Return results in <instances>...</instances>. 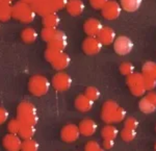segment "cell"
I'll return each mask as SVG.
<instances>
[{"label": "cell", "instance_id": "ba28073f", "mask_svg": "<svg viewBox=\"0 0 156 151\" xmlns=\"http://www.w3.org/2000/svg\"><path fill=\"white\" fill-rule=\"evenodd\" d=\"M102 16L107 20H115L118 19L122 12V7L117 1H112V0H108V2L103 6L101 9Z\"/></svg>", "mask_w": 156, "mask_h": 151}, {"label": "cell", "instance_id": "4fadbf2b", "mask_svg": "<svg viewBox=\"0 0 156 151\" xmlns=\"http://www.w3.org/2000/svg\"><path fill=\"white\" fill-rule=\"evenodd\" d=\"M3 146L4 148L7 150L11 151H17L21 149V145H22V141L21 138L18 137L15 133H11L9 132V135H6L5 137L3 138Z\"/></svg>", "mask_w": 156, "mask_h": 151}, {"label": "cell", "instance_id": "ab89813d", "mask_svg": "<svg viewBox=\"0 0 156 151\" xmlns=\"http://www.w3.org/2000/svg\"><path fill=\"white\" fill-rule=\"evenodd\" d=\"M9 118V112L4 107H0V125L6 122Z\"/></svg>", "mask_w": 156, "mask_h": 151}, {"label": "cell", "instance_id": "7c38bea8", "mask_svg": "<svg viewBox=\"0 0 156 151\" xmlns=\"http://www.w3.org/2000/svg\"><path fill=\"white\" fill-rule=\"evenodd\" d=\"M80 135V131L78 126L74 124H68L66 126L62 127L60 131V137L62 140L66 143H73L78 140Z\"/></svg>", "mask_w": 156, "mask_h": 151}, {"label": "cell", "instance_id": "f35d334b", "mask_svg": "<svg viewBox=\"0 0 156 151\" xmlns=\"http://www.w3.org/2000/svg\"><path fill=\"white\" fill-rule=\"evenodd\" d=\"M68 1L69 0H52V3H53L55 11H60V9H66Z\"/></svg>", "mask_w": 156, "mask_h": 151}, {"label": "cell", "instance_id": "7402d4cb", "mask_svg": "<svg viewBox=\"0 0 156 151\" xmlns=\"http://www.w3.org/2000/svg\"><path fill=\"white\" fill-rule=\"evenodd\" d=\"M36 133V128H34V125H29V124H22L21 128L19 130V137L23 140H27V139H31L32 137Z\"/></svg>", "mask_w": 156, "mask_h": 151}, {"label": "cell", "instance_id": "7bdbcfd3", "mask_svg": "<svg viewBox=\"0 0 156 151\" xmlns=\"http://www.w3.org/2000/svg\"><path fill=\"white\" fill-rule=\"evenodd\" d=\"M21 1H23V2H26V3H28V4H31L32 2L34 1V0H21Z\"/></svg>", "mask_w": 156, "mask_h": 151}, {"label": "cell", "instance_id": "cb8c5ba5", "mask_svg": "<svg viewBox=\"0 0 156 151\" xmlns=\"http://www.w3.org/2000/svg\"><path fill=\"white\" fill-rule=\"evenodd\" d=\"M142 74L146 77L156 79V63L155 62H147L144 64L142 68Z\"/></svg>", "mask_w": 156, "mask_h": 151}, {"label": "cell", "instance_id": "bcb514c9", "mask_svg": "<svg viewBox=\"0 0 156 151\" xmlns=\"http://www.w3.org/2000/svg\"><path fill=\"white\" fill-rule=\"evenodd\" d=\"M9 1H11V0H9Z\"/></svg>", "mask_w": 156, "mask_h": 151}, {"label": "cell", "instance_id": "4316f807", "mask_svg": "<svg viewBox=\"0 0 156 151\" xmlns=\"http://www.w3.org/2000/svg\"><path fill=\"white\" fill-rule=\"evenodd\" d=\"M138 106H140V112L145 113V114H152V113H154L156 110L155 105L152 104L146 97H144L140 100V103H138Z\"/></svg>", "mask_w": 156, "mask_h": 151}, {"label": "cell", "instance_id": "5bb4252c", "mask_svg": "<svg viewBox=\"0 0 156 151\" xmlns=\"http://www.w3.org/2000/svg\"><path fill=\"white\" fill-rule=\"evenodd\" d=\"M102 23L97 19H89L85 21L83 25V29L85 34L89 37H97L98 34L100 32V30L102 29Z\"/></svg>", "mask_w": 156, "mask_h": 151}, {"label": "cell", "instance_id": "277c9868", "mask_svg": "<svg viewBox=\"0 0 156 151\" xmlns=\"http://www.w3.org/2000/svg\"><path fill=\"white\" fill-rule=\"evenodd\" d=\"M28 89L29 92L34 96H44L50 89V81L45 76L34 75L29 80Z\"/></svg>", "mask_w": 156, "mask_h": 151}, {"label": "cell", "instance_id": "83f0119b", "mask_svg": "<svg viewBox=\"0 0 156 151\" xmlns=\"http://www.w3.org/2000/svg\"><path fill=\"white\" fill-rule=\"evenodd\" d=\"M135 137H136V131H135V129L124 127L122 129V131H121V138L126 143L132 142V141L135 139Z\"/></svg>", "mask_w": 156, "mask_h": 151}, {"label": "cell", "instance_id": "4dcf8cb0", "mask_svg": "<svg viewBox=\"0 0 156 151\" xmlns=\"http://www.w3.org/2000/svg\"><path fill=\"white\" fill-rule=\"evenodd\" d=\"M85 96L87 98H90V100H93V101H96L100 98V95H101V93H100V91L97 89V88L95 87H89L87 90H85Z\"/></svg>", "mask_w": 156, "mask_h": 151}, {"label": "cell", "instance_id": "d590c367", "mask_svg": "<svg viewBox=\"0 0 156 151\" xmlns=\"http://www.w3.org/2000/svg\"><path fill=\"white\" fill-rule=\"evenodd\" d=\"M144 85L146 91H152L156 88V79L151 78V77H146L144 79Z\"/></svg>", "mask_w": 156, "mask_h": 151}, {"label": "cell", "instance_id": "9c48e42d", "mask_svg": "<svg viewBox=\"0 0 156 151\" xmlns=\"http://www.w3.org/2000/svg\"><path fill=\"white\" fill-rule=\"evenodd\" d=\"M30 5L32 6L36 14L42 17L56 12L53 6V3H52V0H34Z\"/></svg>", "mask_w": 156, "mask_h": 151}, {"label": "cell", "instance_id": "5b68a950", "mask_svg": "<svg viewBox=\"0 0 156 151\" xmlns=\"http://www.w3.org/2000/svg\"><path fill=\"white\" fill-rule=\"evenodd\" d=\"M144 79L145 76L142 73H135L133 72L132 74L127 76V85L129 87L130 92L134 96H143L147 91L145 89L144 85Z\"/></svg>", "mask_w": 156, "mask_h": 151}, {"label": "cell", "instance_id": "f546056e", "mask_svg": "<svg viewBox=\"0 0 156 151\" xmlns=\"http://www.w3.org/2000/svg\"><path fill=\"white\" fill-rule=\"evenodd\" d=\"M22 126V123L20 122V120L17 118V119L11 120L9 122V125H7V130L11 133H15V135H18L20 128Z\"/></svg>", "mask_w": 156, "mask_h": 151}, {"label": "cell", "instance_id": "e575fe53", "mask_svg": "<svg viewBox=\"0 0 156 151\" xmlns=\"http://www.w3.org/2000/svg\"><path fill=\"white\" fill-rule=\"evenodd\" d=\"M84 149L87 151H100V150H102V147L100 146V144L97 141H90V142H87V144L85 145Z\"/></svg>", "mask_w": 156, "mask_h": 151}, {"label": "cell", "instance_id": "9a60e30c", "mask_svg": "<svg viewBox=\"0 0 156 151\" xmlns=\"http://www.w3.org/2000/svg\"><path fill=\"white\" fill-rule=\"evenodd\" d=\"M78 128H79L80 135H84V137H90L96 132L97 124L95 121L90 119H84L79 123Z\"/></svg>", "mask_w": 156, "mask_h": 151}, {"label": "cell", "instance_id": "603a6c76", "mask_svg": "<svg viewBox=\"0 0 156 151\" xmlns=\"http://www.w3.org/2000/svg\"><path fill=\"white\" fill-rule=\"evenodd\" d=\"M21 38L23 40L24 43H27V44H31V43H34L37 41V32L36 29L31 28V27H28V28H25L21 34Z\"/></svg>", "mask_w": 156, "mask_h": 151}, {"label": "cell", "instance_id": "b9f144b4", "mask_svg": "<svg viewBox=\"0 0 156 151\" xmlns=\"http://www.w3.org/2000/svg\"><path fill=\"white\" fill-rule=\"evenodd\" d=\"M146 98H147L149 101L152 103V104H154L156 106V93L155 92H150L148 93L147 95H146Z\"/></svg>", "mask_w": 156, "mask_h": 151}, {"label": "cell", "instance_id": "d4e9b609", "mask_svg": "<svg viewBox=\"0 0 156 151\" xmlns=\"http://www.w3.org/2000/svg\"><path fill=\"white\" fill-rule=\"evenodd\" d=\"M58 23L59 18L55 13H51V14H48L43 17V25H44V27H54V28H56Z\"/></svg>", "mask_w": 156, "mask_h": 151}, {"label": "cell", "instance_id": "8fae6325", "mask_svg": "<svg viewBox=\"0 0 156 151\" xmlns=\"http://www.w3.org/2000/svg\"><path fill=\"white\" fill-rule=\"evenodd\" d=\"M47 43H48V48L64 51L68 45V39L62 30H56L54 37Z\"/></svg>", "mask_w": 156, "mask_h": 151}, {"label": "cell", "instance_id": "d6986e66", "mask_svg": "<svg viewBox=\"0 0 156 151\" xmlns=\"http://www.w3.org/2000/svg\"><path fill=\"white\" fill-rule=\"evenodd\" d=\"M51 64L55 70L62 71V70H65L66 68H68V66L70 65V56L62 51V52H60L58 56H57Z\"/></svg>", "mask_w": 156, "mask_h": 151}, {"label": "cell", "instance_id": "52a82bcc", "mask_svg": "<svg viewBox=\"0 0 156 151\" xmlns=\"http://www.w3.org/2000/svg\"><path fill=\"white\" fill-rule=\"evenodd\" d=\"M52 85L56 91L58 92H65L69 90L72 85V78L67 74V73L60 72L57 73L52 78Z\"/></svg>", "mask_w": 156, "mask_h": 151}, {"label": "cell", "instance_id": "30bf717a", "mask_svg": "<svg viewBox=\"0 0 156 151\" xmlns=\"http://www.w3.org/2000/svg\"><path fill=\"white\" fill-rule=\"evenodd\" d=\"M102 43L97 39V37H87L82 44V50L89 55L97 54L101 51Z\"/></svg>", "mask_w": 156, "mask_h": 151}, {"label": "cell", "instance_id": "8d00e7d4", "mask_svg": "<svg viewBox=\"0 0 156 151\" xmlns=\"http://www.w3.org/2000/svg\"><path fill=\"white\" fill-rule=\"evenodd\" d=\"M138 121L133 117H129L125 120V127L127 128H131V129H136L138 127Z\"/></svg>", "mask_w": 156, "mask_h": 151}, {"label": "cell", "instance_id": "f1b7e54d", "mask_svg": "<svg viewBox=\"0 0 156 151\" xmlns=\"http://www.w3.org/2000/svg\"><path fill=\"white\" fill-rule=\"evenodd\" d=\"M21 150L25 151H37L39 150V144H37V141H34V139H27L24 140L22 142L21 145Z\"/></svg>", "mask_w": 156, "mask_h": 151}, {"label": "cell", "instance_id": "ee69618b", "mask_svg": "<svg viewBox=\"0 0 156 151\" xmlns=\"http://www.w3.org/2000/svg\"><path fill=\"white\" fill-rule=\"evenodd\" d=\"M9 1V0H0V3H3V2H7Z\"/></svg>", "mask_w": 156, "mask_h": 151}, {"label": "cell", "instance_id": "60d3db41", "mask_svg": "<svg viewBox=\"0 0 156 151\" xmlns=\"http://www.w3.org/2000/svg\"><path fill=\"white\" fill-rule=\"evenodd\" d=\"M114 146H115V140L104 139V142H103V148L104 149H112Z\"/></svg>", "mask_w": 156, "mask_h": 151}, {"label": "cell", "instance_id": "44dd1931", "mask_svg": "<svg viewBox=\"0 0 156 151\" xmlns=\"http://www.w3.org/2000/svg\"><path fill=\"white\" fill-rule=\"evenodd\" d=\"M143 0H121V7L126 12H136L142 5Z\"/></svg>", "mask_w": 156, "mask_h": 151}, {"label": "cell", "instance_id": "74e56055", "mask_svg": "<svg viewBox=\"0 0 156 151\" xmlns=\"http://www.w3.org/2000/svg\"><path fill=\"white\" fill-rule=\"evenodd\" d=\"M108 2V0H90V3L93 9H102L103 6Z\"/></svg>", "mask_w": 156, "mask_h": 151}, {"label": "cell", "instance_id": "7a4b0ae2", "mask_svg": "<svg viewBox=\"0 0 156 151\" xmlns=\"http://www.w3.org/2000/svg\"><path fill=\"white\" fill-rule=\"evenodd\" d=\"M17 117L22 124L36 125L39 121L36 106L27 101L21 102L19 104L17 109Z\"/></svg>", "mask_w": 156, "mask_h": 151}, {"label": "cell", "instance_id": "836d02e7", "mask_svg": "<svg viewBox=\"0 0 156 151\" xmlns=\"http://www.w3.org/2000/svg\"><path fill=\"white\" fill-rule=\"evenodd\" d=\"M60 52H62V51L55 50V49H52V48H47V50L45 51V59L48 60L49 63H52L57 56H58Z\"/></svg>", "mask_w": 156, "mask_h": 151}, {"label": "cell", "instance_id": "ffe728a7", "mask_svg": "<svg viewBox=\"0 0 156 151\" xmlns=\"http://www.w3.org/2000/svg\"><path fill=\"white\" fill-rule=\"evenodd\" d=\"M12 17V6L11 1L0 3V21L5 22Z\"/></svg>", "mask_w": 156, "mask_h": 151}, {"label": "cell", "instance_id": "484cf974", "mask_svg": "<svg viewBox=\"0 0 156 151\" xmlns=\"http://www.w3.org/2000/svg\"><path fill=\"white\" fill-rule=\"evenodd\" d=\"M118 131L117 127L112 126V125H106V126L103 127L102 129V132H101V135L103 139H110V140H115L117 138Z\"/></svg>", "mask_w": 156, "mask_h": 151}, {"label": "cell", "instance_id": "e0dca14e", "mask_svg": "<svg viewBox=\"0 0 156 151\" xmlns=\"http://www.w3.org/2000/svg\"><path fill=\"white\" fill-rule=\"evenodd\" d=\"M74 105L79 112L87 113L92 110L93 105H94V101L90 100V98H87L85 95H79L75 99Z\"/></svg>", "mask_w": 156, "mask_h": 151}, {"label": "cell", "instance_id": "3957f363", "mask_svg": "<svg viewBox=\"0 0 156 151\" xmlns=\"http://www.w3.org/2000/svg\"><path fill=\"white\" fill-rule=\"evenodd\" d=\"M36 12L30 4L19 1L12 6V17L23 23H30L36 18Z\"/></svg>", "mask_w": 156, "mask_h": 151}, {"label": "cell", "instance_id": "2e32d148", "mask_svg": "<svg viewBox=\"0 0 156 151\" xmlns=\"http://www.w3.org/2000/svg\"><path fill=\"white\" fill-rule=\"evenodd\" d=\"M97 39L102 43V45H110L115 40V32L110 27H102V29L98 34Z\"/></svg>", "mask_w": 156, "mask_h": 151}, {"label": "cell", "instance_id": "8992f818", "mask_svg": "<svg viewBox=\"0 0 156 151\" xmlns=\"http://www.w3.org/2000/svg\"><path fill=\"white\" fill-rule=\"evenodd\" d=\"M114 48L115 53L120 55H126L132 51L133 49V42L128 37L120 36L115 38L114 42Z\"/></svg>", "mask_w": 156, "mask_h": 151}, {"label": "cell", "instance_id": "f6af8a7d", "mask_svg": "<svg viewBox=\"0 0 156 151\" xmlns=\"http://www.w3.org/2000/svg\"><path fill=\"white\" fill-rule=\"evenodd\" d=\"M155 149H156V145H155Z\"/></svg>", "mask_w": 156, "mask_h": 151}, {"label": "cell", "instance_id": "d6a6232c", "mask_svg": "<svg viewBox=\"0 0 156 151\" xmlns=\"http://www.w3.org/2000/svg\"><path fill=\"white\" fill-rule=\"evenodd\" d=\"M120 72L123 75H125V76H128V75L132 74L134 72V66H133L131 63H128V62L123 63L120 66Z\"/></svg>", "mask_w": 156, "mask_h": 151}, {"label": "cell", "instance_id": "1f68e13d", "mask_svg": "<svg viewBox=\"0 0 156 151\" xmlns=\"http://www.w3.org/2000/svg\"><path fill=\"white\" fill-rule=\"evenodd\" d=\"M56 28L54 27H44L42 30V38L44 41L46 42H49L52 38L54 37L55 32H56Z\"/></svg>", "mask_w": 156, "mask_h": 151}, {"label": "cell", "instance_id": "6da1fadb", "mask_svg": "<svg viewBox=\"0 0 156 151\" xmlns=\"http://www.w3.org/2000/svg\"><path fill=\"white\" fill-rule=\"evenodd\" d=\"M101 117L102 120L107 124L119 123L125 120L126 112L117 102L112 101V100H108L102 106Z\"/></svg>", "mask_w": 156, "mask_h": 151}, {"label": "cell", "instance_id": "ac0fdd59", "mask_svg": "<svg viewBox=\"0 0 156 151\" xmlns=\"http://www.w3.org/2000/svg\"><path fill=\"white\" fill-rule=\"evenodd\" d=\"M67 12L71 16L77 17L83 13L84 11V3L81 0H69L67 3Z\"/></svg>", "mask_w": 156, "mask_h": 151}]
</instances>
